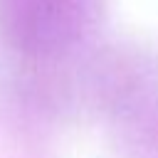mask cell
I'll use <instances>...</instances> for the list:
<instances>
[{"label": "cell", "instance_id": "cell-1", "mask_svg": "<svg viewBox=\"0 0 158 158\" xmlns=\"http://www.w3.org/2000/svg\"><path fill=\"white\" fill-rule=\"evenodd\" d=\"M81 0H0V32L27 54H57L81 30Z\"/></svg>", "mask_w": 158, "mask_h": 158}]
</instances>
